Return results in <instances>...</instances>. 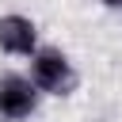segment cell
<instances>
[{"label":"cell","mask_w":122,"mask_h":122,"mask_svg":"<svg viewBox=\"0 0 122 122\" xmlns=\"http://www.w3.org/2000/svg\"><path fill=\"white\" fill-rule=\"evenodd\" d=\"M30 84L38 88V95H69L76 88V69L69 53L57 46H38V53L30 57Z\"/></svg>","instance_id":"obj_1"},{"label":"cell","mask_w":122,"mask_h":122,"mask_svg":"<svg viewBox=\"0 0 122 122\" xmlns=\"http://www.w3.org/2000/svg\"><path fill=\"white\" fill-rule=\"evenodd\" d=\"M38 111V88L23 72H4L0 76V118L4 122H23Z\"/></svg>","instance_id":"obj_2"},{"label":"cell","mask_w":122,"mask_h":122,"mask_svg":"<svg viewBox=\"0 0 122 122\" xmlns=\"http://www.w3.org/2000/svg\"><path fill=\"white\" fill-rule=\"evenodd\" d=\"M0 50L11 57H34L38 53V27L27 15H0Z\"/></svg>","instance_id":"obj_3"},{"label":"cell","mask_w":122,"mask_h":122,"mask_svg":"<svg viewBox=\"0 0 122 122\" xmlns=\"http://www.w3.org/2000/svg\"><path fill=\"white\" fill-rule=\"evenodd\" d=\"M103 8H114V11H122V0H99Z\"/></svg>","instance_id":"obj_4"}]
</instances>
